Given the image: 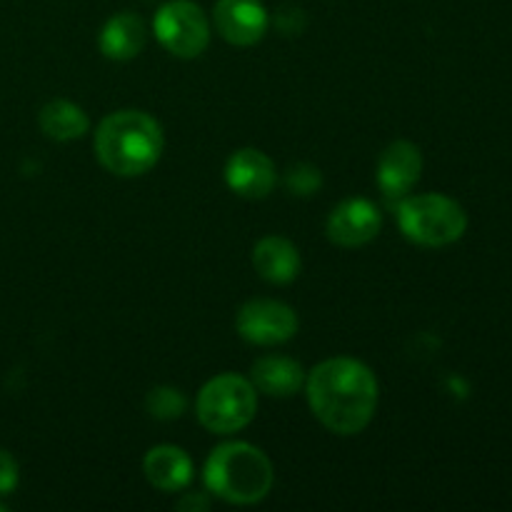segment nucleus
Returning <instances> with one entry per match:
<instances>
[{"label": "nucleus", "instance_id": "obj_1", "mask_svg": "<svg viewBox=\"0 0 512 512\" xmlns=\"http://www.w3.org/2000/svg\"><path fill=\"white\" fill-rule=\"evenodd\" d=\"M305 393L315 418L338 435L368 428L378 408V380L355 358L323 360L305 375Z\"/></svg>", "mask_w": 512, "mask_h": 512}, {"label": "nucleus", "instance_id": "obj_2", "mask_svg": "<svg viewBox=\"0 0 512 512\" xmlns=\"http://www.w3.org/2000/svg\"><path fill=\"white\" fill-rule=\"evenodd\" d=\"M163 128L143 110L110 113L95 130V155L108 173L135 178L153 168L163 153Z\"/></svg>", "mask_w": 512, "mask_h": 512}, {"label": "nucleus", "instance_id": "obj_3", "mask_svg": "<svg viewBox=\"0 0 512 512\" xmlns=\"http://www.w3.org/2000/svg\"><path fill=\"white\" fill-rule=\"evenodd\" d=\"M273 463L260 448L248 443H223L205 463V485L225 503H260L273 488Z\"/></svg>", "mask_w": 512, "mask_h": 512}, {"label": "nucleus", "instance_id": "obj_4", "mask_svg": "<svg viewBox=\"0 0 512 512\" xmlns=\"http://www.w3.org/2000/svg\"><path fill=\"white\" fill-rule=\"evenodd\" d=\"M398 225L405 238L423 248H445L465 235L468 213L448 195H410L398 205Z\"/></svg>", "mask_w": 512, "mask_h": 512}, {"label": "nucleus", "instance_id": "obj_5", "mask_svg": "<svg viewBox=\"0 0 512 512\" xmlns=\"http://www.w3.org/2000/svg\"><path fill=\"white\" fill-rule=\"evenodd\" d=\"M258 410V395L250 380L235 373L215 375L198 395V420L215 435H230L248 428Z\"/></svg>", "mask_w": 512, "mask_h": 512}, {"label": "nucleus", "instance_id": "obj_6", "mask_svg": "<svg viewBox=\"0 0 512 512\" xmlns=\"http://www.w3.org/2000/svg\"><path fill=\"white\" fill-rule=\"evenodd\" d=\"M155 38L175 58H198L210 43V23L193 0H170L155 13Z\"/></svg>", "mask_w": 512, "mask_h": 512}, {"label": "nucleus", "instance_id": "obj_7", "mask_svg": "<svg viewBox=\"0 0 512 512\" xmlns=\"http://www.w3.org/2000/svg\"><path fill=\"white\" fill-rule=\"evenodd\" d=\"M235 328H238L240 338L248 340V343L270 348V345L288 343L298 333V315L290 305L280 303V300H248L238 310Z\"/></svg>", "mask_w": 512, "mask_h": 512}, {"label": "nucleus", "instance_id": "obj_8", "mask_svg": "<svg viewBox=\"0 0 512 512\" xmlns=\"http://www.w3.org/2000/svg\"><path fill=\"white\" fill-rule=\"evenodd\" d=\"M380 228H383V215L365 198H348L335 205L325 225L328 238L340 248L368 245L380 233Z\"/></svg>", "mask_w": 512, "mask_h": 512}, {"label": "nucleus", "instance_id": "obj_9", "mask_svg": "<svg viewBox=\"0 0 512 512\" xmlns=\"http://www.w3.org/2000/svg\"><path fill=\"white\" fill-rule=\"evenodd\" d=\"M213 23L228 43L248 48L263 40L268 30V10L260 0H218Z\"/></svg>", "mask_w": 512, "mask_h": 512}, {"label": "nucleus", "instance_id": "obj_10", "mask_svg": "<svg viewBox=\"0 0 512 512\" xmlns=\"http://www.w3.org/2000/svg\"><path fill=\"white\" fill-rule=\"evenodd\" d=\"M225 180H228V188L240 198L260 200L275 188L278 173H275L273 160L263 150L243 148L230 155L225 165Z\"/></svg>", "mask_w": 512, "mask_h": 512}, {"label": "nucleus", "instance_id": "obj_11", "mask_svg": "<svg viewBox=\"0 0 512 512\" xmlns=\"http://www.w3.org/2000/svg\"><path fill=\"white\" fill-rule=\"evenodd\" d=\"M423 173V153L410 140H395L380 153L378 158V185L390 198H403L413 190V185Z\"/></svg>", "mask_w": 512, "mask_h": 512}, {"label": "nucleus", "instance_id": "obj_12", "mask_svg": "<svg viewBox=\"0 0 512 512\" xmlns=\"http://www.w3.org/2000/svg\"><path fill=\"white\" fill-rule=\"evenodd\" d=\"M253 265L263 280L275 285H285L298 278L300 268H303V260H300L298 248L288 238L268 235V238H263L253 248Z\"/></svg>", "mask_w": 512, "mask_h": 512}, {"label": "nucleus", "instance_id": "obj_13", "mask_svg": "<svg viewBox=\"0 0 512 512\" xmlns=\"http://www.w3.org/2000/svg\"><path fill=\"white\" fill-rule=\"evenodd\" d=\"M250 383L260 393L270 395V398H290L300 388H305V370L293 358H285V355H265V358L253 363Z\"/></svg>", "mask_w": 512, "mask_h": 512}, {"label": "nucleus", "instance_id": "obj_14", "mask_svg": "<svg viewBox=\"0 0 512 512\" xmlns=\"http://www.w3.org/2000/svg\"><path fill=\"white\" fill-rule=\"evenodd\" d=\"M143 470L148 483L163 493L183 490L193 480V460L175 445H158V448L148 450Z\"/></svg>", "mask_w": 512, "mask_h": 512}, {"label": "nucleus", "instance_id": "obj_15", "mask_svg": "<svg viewBox=\"0 0 512 512\" xmlns=\"http://www.w3.org/2000/svg\"><path fill=\"white\" fill-rule=\"evenodd\" d=\"M145 38L148 30L140 15L118 13L100 30V50L110 60H133L145 48Z\"/></svg>", "mask_w": 512, "mask_h": 512}, {"label": "nucleus", "instance_id": "obj_16", "mask_svg": "<svg viewBox=\"0 0 512 512\" xmlns=\"http://www.w3.org/2000/svg\"><path fill=\"white\" fill-rule=\"evenodd\" d=\"M40 130L48 135L50 140L58 143H68V140L80 138L88 133L90 120L80 105L70 103V100H50L38 115Z\"/></svg>", "mask_w": 512, "mask_h": 512}, {"label": "nucleus", "instance_id": "obj_17", "mask_svg": "<svg viewBox=\"0 0 512 512\" xmlns=\"http://www.w3.org/2000/svg\"><path fill=\"white\" fill-rule=\"evenodd\" d=\"M148 413L158 420H175L185 413V395L175 388H155L148 393Z\"/></svg>", "mask_w": 512, "mask_h": 512}, {"label": "nucleus", "instance_id": "obj_18", "mask_svg": "<svg viewBox=\"0 0 512 512\" xmlns=\"http://www.w3.org/2000/svg\"><path fill=\"white\" fill-rule=\"evenodd\" d=\"M320 185H323V178L313 165H295L288 173V190L293 195H313L315 190H320Z\"/></svg>", "mask_w": 512, "mask_h": 512}, {"label": "nucleus", "instance_id": "obj_19", "mask_svg": "<svg viewBox=\"0 0 512 512\" xmlns=\"http://www.w3.org/2000/svg\"><path fill=\"white\" fill-rule=\"evenodd\" d=\"M18 488V463L8 450H0V495H8Z\"/></svg>", "mask_w": 512, "mask_h": 512}, {"label": "nucleus", "instance_id": "obj_20", "mask_svg": "<svg viewBox=\"0 0 512 512\" xmlns=\"http://www.w3.org/2000/svg\"><path fill=\"white\" fill-rule=\"evenodd\" d=\"M178 508H180V510H188V508H200V510H205V508H208V500L200 498V495H198V498H193V495H190V498L180 500Z\"/></svg>", "mask_w": 512, "mask_h": 512}, {"label": "nucleus", "instance_id": "obj_21", "mask_svg": "<svg viewBox=\"0 0 512 512\" xmlns=\"http://www.w3.org/2000/svg\"><path fill=\"white\" fill-rule=\"evenodd\" d=\"M0 512H5V505H0Z\"/></svg>", "mask_w": 512, "mask_h": 512}]
</instances>
